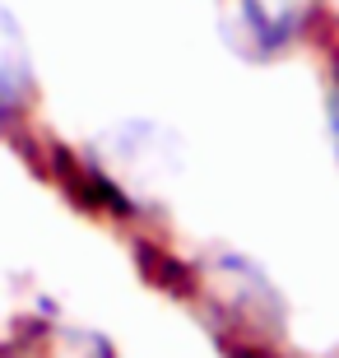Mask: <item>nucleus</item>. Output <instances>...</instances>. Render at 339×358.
Wrapping results in <instances>:
<instances>
[{"mask_svg": "<svg viewBox=\"0 0 339 358\" xmlns=\"http://www.w3.org/2000/svg\"><path fill=\"white\" fill-rule=\"evenodd\" d=\"M316 5L321 0H219V28L237 56L270 61L307 33Z\"/></svg>", "mask_w": 339, "mask_h": 358, "instance_id": "nucleus-2", "label": "nucleus"}, {"mask_svg": "<svg viewBox=\"0 0 339 358\" xmlns=\"http://www.w3.org/2000/svg\"><path fill=\"white\" fill-rule=\"evenodd\" d=\"M330 135H335V154H339V80H335V93H330Z\"/></svg>", "mask_w": 339, "mask_h": 358, "instance_id": "nucleus-5", "label": "nucleus"}, {"mask_svg": "<svg viewBox=\"0 0 339 358\" xmlns=\"http://www.w3.org/2000/svg\"><path fill=\"white\" fill-rule=\"evenodd\" d=\"M0 358H112L103 335L79 331V326H61V321H38L24 335H14L0 349Z\"/></svg>", "mask_w": 339, "mask_h": 358, "instance_id": "nucleus-3", "label": "nucleus"}, {"mask_svg": "<svg viewBox=\"0 0 339 358\" xmlns=\"http://www.w3.org/2000/svg\"><path fill=\"white\" fill-rule=\"evenodd\" d=\"M205 307L209 331L223 340L228 354L270 358L284 340V298L242 256H219L205 270Z\"/></svg>", "mask_w": 339, "mask_h": 358, "instance_id": "nucleus-1", "label": "nucleus"}, {"mask_svg": "<svg viewBox=\"0 0 339 358\" xmlns=\"http://www.w3.org/2000/svg\"><path fill=\"white\" fill-rule=\"evenodd\" d=\"M33 89V61H28V42L14 24V14L0 5V117H14Z\"/></svg>", "mask_w": 339, "mask_h": 358, "instance_id": "nucleus-4", "label": "nucleus"}]
</instances>
